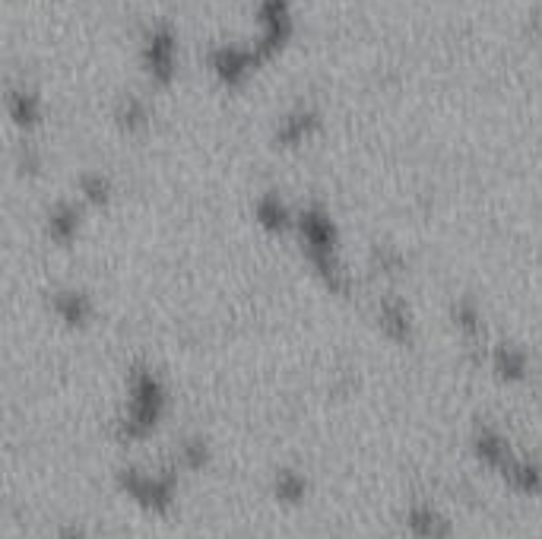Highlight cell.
<instances>
[{
	"label": "cell",
	"instance_id": "3",
	"mask_svg": "<svg viewBox=\"0 0 542 539\" xmlns=\"http://www.w3.org/2000/svg\"><path fill=\"white\" fill-rule=\"evenodd\" d=\"M124 489L137 501H143V505L156 508V511L172 505V479H149V476L127 473L124 476Z\"/></svg>",
	"mask_w": 542,
	"mask_h": 539
},
{
	"label": "cell",
	"instance_id": "6",
	"mask_svg": "<svg viewBox=\"0 0 542 539\" xmlns=\"http://www.w3.org/2000/svg\"><path fill=\"white\" fill-rule=\"evenodd\" d=\"M67 539H77V536H67Z\"/></svg>",
	"mask_w": 542,
	"mask_h": 539
},
{
	"label": "cell",
	"instance_id": "2",
	"mask_svg": "<svg viewBox=\"0 0 542 539\" xmlns=\"http://www.w3.org/2000/svg\"><path fill=\"white\" fill-rule=\"evenodd\" d=\"M175 64V35L168 29H153L146 39V67L156 80L172 77Z\"/></svg>",
	"mask_w": 542,
	"mask_h": 539
},
{
	"label": "cell",
	"instance_id": "5",
	"mask_svg": "<svg viewBox=\"0 0 542 539\" xmlns=\"http://www.w3.org/2000/svg\"><path fill=\"white\" fill-rule=\"evenodd\" d=\"M302 492H305V486H302V479H298V476H292V473L279 476V495H283V498L295 501V498H302Z\"/></svg>",
	"mask_w": 542,
	"mask_h": 539
},
{
	"label": "cell",
	"instance_id": "1",
	"mask_svg": "<svg viewBox=\"0 0 542 539\" xmlns=\"http://www.w3.org/2000/svg\"><path fill=\"white\" fill-rule=\"evenodd\" d=\"M162 406H165V397H162V387L159 381L143 371L134 381V397H130V413H127V422H124V435L127 438H143L156 429V422L162 416Z\"/></svg>",
	"mask_w": 542,
	"mask_h": 539
},
{
	"label": "cell",
	"instance_id": "4",
	"mask_svg": "<svg viewBox=\"0 0 542 539\" xmlns=\"http://www.w3.org/2000/svg\"><path fill=\"white\" fill-rule=\"evenodd\" d=\"M409 527H413V533L422 536V539H444L447 536V524L428 508L413 511V517H409Z\"/></svg>",
	"mask_w": 542,
	"mask_h": 539
}]
</instances>
